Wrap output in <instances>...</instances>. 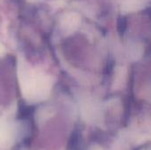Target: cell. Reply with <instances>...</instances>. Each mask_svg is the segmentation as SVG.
I'll list each match as a JSON object with an SVG mask.
<instances>
[{
    "label": "cell",
    "mask_w": 151,
    "mask_h": 150,
    "mask_svg": "<svg viewBox=\"0 0 151 150\" xmlns=\"http://www.w3.org/2000/svg\"><path fill=\"white\" fill-rule=\"evenodd\" d=\"M126 25H127V20L125 18H120L119 21V28L120 31H124L126 28Z\"/></svg>",
    "instance_id": "cell-1"
}]
</instances>
